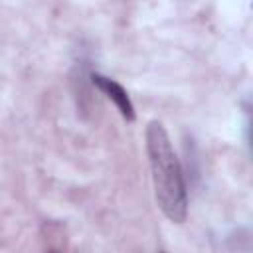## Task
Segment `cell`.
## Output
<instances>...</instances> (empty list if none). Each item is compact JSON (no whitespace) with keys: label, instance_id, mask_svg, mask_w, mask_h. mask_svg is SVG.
I'll use <instances>...</instances> for the list:
<instances>
[{"label":"cell","instance_id":"6da1fadb","mask_svg":"<svg viewBox=\"0 0 253 253\" xmlns=\"http://www.w3.org/2000/svg\"><path fill=\"white\" fill-rule=\"evenodd\" d=\"M144 136L156 204L172 223H184L188 217V190L172 140L160 121H150Z\"/></svg>","mask_w":253,"mask_h":253},{"label":"cell","instance_id":"7a4b0ae2","mask_svg":"<svg viewBox=\"0 0 253 253\" xmlns=\"http://www.w3.org/2000/svg\"><path fill=\"white\" fill-rule=\"evenodd\" d=\"M91 81H93V85H95L107 99H111V101L115 103L117 111L121 113V117H123L125 121H134V119H136L134 105H132V101H130L126 89H125L119 81H115V79H111V77H105V75H101V73H93V75H91Z\"/></svg>","mask_w":253,"mask_h":253}]
</instances>
